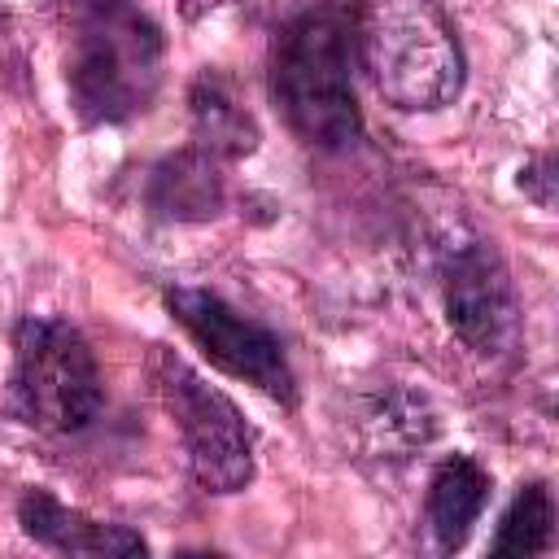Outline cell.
Here are the masks:
<instances>
[{
	"instance_id": "6da1fadb",
	"label": "cell",
	"mask_w": 559,
	"mask_h": 559,
	"mask_svg": "<svg viewBox=\"0 0 559 559\" xmlns=\"http://www.w3.org/2000/svg\"><path fill=\"white\" fill-rule=\"evenodd\" d=\"M66 87L83 122H127L162 83V31L135 0H57Z\"/></svg>"
},
{
	"instance_id": "7a4b0ae2",
	"label": "cell",
	"mask_w": 559,
	"mask_h": 559,
	"mask_svg": "<svg viewBox=\"0 0 559 559\" xmlns=\"http://www.w3.org/2000/svg\"><path fill=\"white\" fill-rule=\"evenodd\" d=\"M354 17L345 4L323 0L293 13L271 44V96L297 140L314 148H345L358 140L362 118L349 83Z\"/></svg>"
},
{
	"instance_id": "3957f363",
	"label": "cell",
	"mask_w": 559,
	"mask_h": 559,
	"mask_svg": "<svg viewBox=\"0 0 559 559\" xmlns=\"http://www.w3.org/2000/svg\"><path fill=\"white\" fill-rule=\"evenodd\" d=\"M362 66L397 109H441L463 87V52L437 0H362L354 17Z\"/></svg>"
},
{
	"instance_id": "277c9868",
	"label": "cell",
	"mask_w": 559,
	"mask_h": 559,
	"mask_svg": "<svg viewBox=\"0 0 559 559\" xmlns=\"http://www.w3.org/2000/svg\"><path fill=\"white\" fill-rule=\"evenodd\" d=\"M105 384L87 341L44 314H26L13 341V411L48 432H79L100 415Z\"/></svg>"
},
{
	"instance_id": "5b68a950",
	"label": "cell",
	"mask_w": 559,
	"mask_h": 559,
	"mask_svg": "<svg viewBox=\"0 0 559 559\" xmlns=\"http://www.w3.org/2000/svg\"><path fill=\"white\" fill-rule=\"evenodd\" d=\"M153 384L179 428L188 467L205 493H236L253 476V441L227 393L205 384L179 354H153Z\"/></svg>"
},
{
	"instance_id": "8992f818",
	"label": "cell",
	"mask_w": 559,
	"mask_h": 559,
	"mask_svg": "<svg viewBox=\"0 0 559 559\" xmlns=\"http://www.w3.org/2000/svg\"><path fill=\"white\" fill-rule=\"evenodd\" d=\"M166 310L179 319V328L197 341V349L218 371H227L236 380H249L266 397H280V402L297 397V380L288 371V358H284V345L275 341V332H266L262 323H253L240 310H231L218 293L170 288L166 293Z\"/></svg>"
},
{
	"instance_id": "52a82bcc",
	"label": "cell",
	"mask_w": 559,
	"mask_h": 559,
	"mask_svg": "<svg viewBox=\"0 0 559 559\" xmlns=\"http://www.w3.org/2000/svg\"><path fill=\"white\" fill-rule=\"evenodd\" d=\"M441 297L450 328L476 354H502L515 341V297L498 253L480 240L459 245L441 262Z\"/></svg>"
},
{
	"instance_id": "ba28073f",
	"label": "cell",
	"mask_w": 559,
	"mask_h": 559,
	"mask_svg": "<svg viewBox=\"0 0 559 559\" xmlns=\"http://www.w3.org/2000/svg\"><path fill=\"white\" fill-rule=\"evenodd\" d=\"M17 524L26 537H35L48 550L61 555H144V537L122 528V524H100L87 520L83 511L61 507L52 493L44 489H26L17 502Z\"/></svg>"
},
{
	"instance_id": "9c48e42d",
	"label": "cell",
	"mask_w": 559,
	"mask_h": 559,
	"mask_svg": "<svg viewBox=\"0 0 559 559\" xmlns=\"http://www.w3.org/2000/svg\"><path fill=\"white\" fill-rule=\"evenodd\" d=\"M188 105H192V140L201 153L218 162H236L258 148V122L231 74L201 70L188 92Z\"/></svg>"
},
{
	"instance_id": "30bf717a",
	"label": "cell",
	"mask_w": 559,
	"mask_h": 559,
	"mask_svg": "<svg viewBox=\"0 0 559 559\" xmlns=\"http://www.w3.org/2000/svg\"><path fill=\"white\" fill-rule=\"evenodd\" d=\"M489 502V472L472 454H450L428 480V528L441 550H459Z\"/></svg>"
},
{
	"instance_id": "8fae6325",
	"label": "cell",
	"mask_w": 559,
	"mask_h": 559,
	"mask_svg": "<svg viewBox=\"0 0 559 559\" xmlns=\"http://www.w3.org/2000/svg\"><path fill=\"white\" fill-rule=\"evenodd\" d=\"M148 205L162 218H179V223H201L214 218L223 210V175H218V157L201 153L197 144L166 157L153 175H148Z\"/></svg>"
},
{
	"instance_id": "7c38bea8",
	"label": "cell",
	"mask_w": 559,
	"mask_h": 559,
	"mask_svg": "<svg viewBox=\"0 0 559 559\" xmlns=\"http://www.w3.org/2000/svg\"><path fill=\"white\" fill-rule=\"evenodd\" d=\"M550 533H555V507H550L546 485H524L515 493V502L507 507L489 550L493 555H537L550 546Z\"/></svg>"
},
{
	"instance_id": "4fadbf2b",
	"label": "cell",
	"mask_w": 559,
	"mask_h": 559,
	"mask_svg": "<svg viewBox=\"0 0 559 559\" xmlns=\"http://www.w3.org/2000/svg\"><path fill=\"white\" fill-rule=\"evenodd\" d=\"M367 424H371L376 441H384V450H393V432H397V450L424 445L432 437V415H428L424 397H411V393H389V397L371 402Z\"/></svg>"
},
{
	"instance_id": "5bb4252c",
	"label": "cell",
	"mask_w": 559,
	"mask_h": 559,
	"mask_svg": "<svg viewBox=\"0 0 559 559\" xmlns=\"http://www.w3.org/2000/svg\"><path fill=\"white\" fill-rule=\"evenodd\" d=\"M542 183H555V175H550V157H542L537 166H528V170L520 175V188H528V192H533L542 205H550V201H555V192H546Z\"/></svg>"
},
{
	"instance_id": "9a60e30c",
	"label": "cell",
	"mask_w": 559,
	"mask_h": 559,
	"mask_svg": "<svg viewBox=\"0 0 559 559\" xmlns=\"http://www.w3.org/2000/svg\"><path fill=\"white\" fill-rule=\"evenodd\" d=\"M218 4H231V0H183V13H188V17H201V13L218 9Z\"/></svg>"
}]
</instances>
